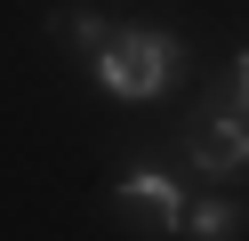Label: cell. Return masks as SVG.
Masks as SVG:
<instances>
[{
    "label": "cell",
    "instance_id": "1",
    "mask_svg": "<svg viewBox=\"0 0 249 241\" xmlns=\"http://www.w3.org/2000/svg\"><path fill=\"white\" fill-rule=\"evenodd\" d=\"M177 64H185L177 32L113 24V32H105V48H97V89H105V96H121V105H153V96L177 80Z\"/></svg>",
    "mask_w": 249,
    "mask_h": 241
},
{
    "label": "cell",
    "instance_id": "6",
    "mask_svg": "<svg viewBox=\"0 0 249 241\" xmlns=\"http://www.w3.org/2000/svg\"><path fill=\"white\" fill-rule=\"evenodd\" d=\"M233 80H241V89H249V48H241V56H233Z\"/></svg>",
    "mask_w": 249,
    "mask_h": 241
},
{
    "label": "cell",
    "instance_id": "5",
    "mask_svg": "<svg viewBox=\"0 0 249 241\" xmlns=\"http://www.w3.org/2000/svg\"><path fill=\"white\" fill-rule=\"evenodd\" d=\"M49 32H56V40H81L89 56H97V48H105V32H113V24H105L97 8H56V16H49Z\"/></svg>",
    "mask_w": 249,
    "mask_h": 241
},
{
    "label": "cell",
    "instance_id": "3",
    "mask_svg": "<svg viewBox=\"0 0 249 241\" xmlns=\"http://www.w3.org/2000/svg\"><path fill=\"white\" fill-rule=\"evenodd\" d=\"M113 201H121V217L153 225V233H185V193H177V177H161V169L121 177V185H113Z\"/></svg>",
    "mask_w": 249,
    "mask_h": 241
},
{
    "label": "cell",
    "instance_id": "4",
    "mask_svg": "<svg viewBox=\"0 0 249 241\" xmlns=\"http://www.w3.org/2000/svg\"><path fill=\"white\" fill-rule=\"evenodd\" d=\"M185 233L233 241V233H241V201H225V193H217V201H193V209H185Z\"/></svg>",
    "mask_w": 249,
    "mask_h": 241
},
{
    "label": "cell",
    "instance_id": "2",
    "mask_svg": "<svg viewBox=\"0 0 249 241\" xmlns=\"http://www.w3.org/2000/svg\"><path fill=\"white\" fill-rule=\"evenodd\" d=\"M185 153H193V169H209V177L249 169V121L217 96L209 112H193V121H185Z\"/></svg>",
    "mask_w": 249,
    "mask_h": 241
}]
</instances>
